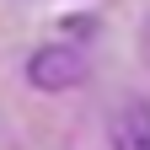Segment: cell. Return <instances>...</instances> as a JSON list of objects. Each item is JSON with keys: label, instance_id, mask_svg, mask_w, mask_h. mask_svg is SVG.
<instances>
[{"label": "cell", "instance_id": "1", "mask_svg": "<svg viewBox=\"0 0 150 150\" xmlns=\"http://www.w3.org/2000/svg\"><path fill=\"white\" fill-rule=\"evenodd\" d=\"M81 75H86V54L70 43H48L27 59V81L38 91H70V86H81Z\"/></svg>", "mask_w": 150, "mask_h": 150}, {"label": "cell", "instance_id": "2", "mask_svg": "<svg viewBox=\"0 0 150 150\" xmlns=\"http://www.w3.org/2000/svg\"><path fill=\"white\" fill-rule=\"evenodd\" d=\"M112 150H150V107L129 102L112 112Z\"/></svg>", "mask_w": 150, "mask_h": 150}]
</instances>
